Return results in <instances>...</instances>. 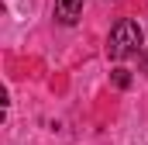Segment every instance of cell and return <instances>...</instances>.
Wrapping results in <instances>:
<instances>
[{"mask_svg":"<svg viewBox=\"0 0 148 145\" xmlns=\"http://www.w3.org/2000/svg\"><path fill=\"white\" fill-rule=\"evenodd\" d=\"M141 41H145L141 24H138V21H131V17H121V21L110 28V38H107V55H110L114 62H121V59H127V55L141 52Z\"/></svg>","mask_w":148,"mask_h":145,"instance_id":"1","label":"cell"},{"mask_svg":"<svg viewBox=\"0 0 148 145\" xmlns=\"http://www.w3.org/2000/svg\"><path fill=\"white\" fill-rule=\"evenodd\" d=\"M83 17V0H55V21L59 24H76Z\"/></svg>","mask_w":148,"mask_h":145,"instance_id":"2","label":"cell"},{"mask_svg":"<svg viewBox=\"0 0 148 145\" xmlns=\"http://www.w3.org/2000/svg\"><path fill=\"white\" fill-rule=\"evenodd\" d=\"M110 79H114V86H117V90H127V86H131V72H127V69H121V66L110 72Z\"/></svg>","mask_w":148,"mask_h":145,"instance_id":"3","label":"cell"},{"mask_svg":"<svg viewBox=\"0 0 148 145\" xmlns=\"http://www.w3.org/2000/svg\"><path fill=\"white\" fill-rule=\"evenodd\" d=\"M138 66H141V72L148 76V48H141V52H138Z\"/></svg>","mask_w":148,"mask_h":145,"instance_id":"4","label":"cell"}]
</instances>
